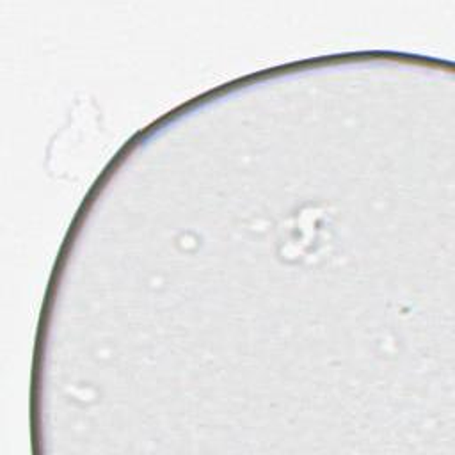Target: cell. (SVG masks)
<instances>
[{"instance_id": "cell-1", "label": "cell", "mask_w": 455, "mask_h": 455, "mask_svg": "<svg viewBox=\"0 0 455 455\" xmlns=\"http://www.w3.org/2000/svg\"><path fill=\"white\" fill-rule=\"evenodd\" d=\"M327 238V219L318 210H304L283 229L279 252L288 261L311 258Z\"/></svg>"}]
</instances>
